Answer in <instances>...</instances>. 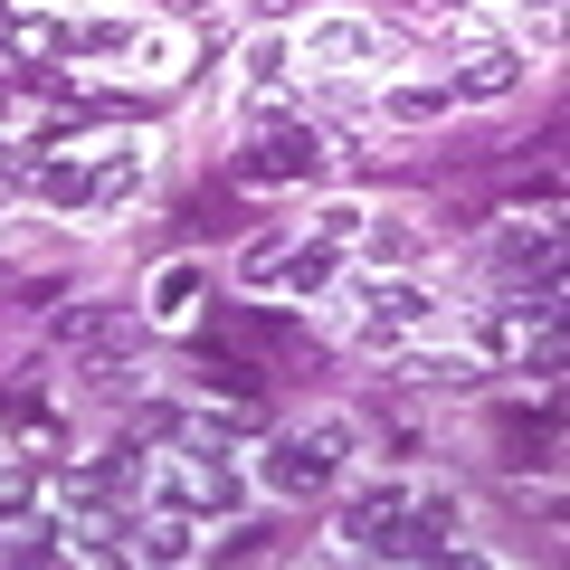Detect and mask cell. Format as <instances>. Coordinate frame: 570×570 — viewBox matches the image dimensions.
<instances>
[{"label":"cell","instance_id":"cell-8","mask_svg":"<svg viewBox=\"0 0 570 570\" xmlns=\"http://www.w3.org/2000/svg\"><path fill=\"white\" fill-rule=\"evenodd\" d=\"M400 561H466V504H456V485H419L409 494Z\"/></svg>","mask_w":570,"mask_h":570},{"label":"cell","instance_id":"cell-20","mask_svg":"<svg viewBox=\"0 0 570 570\" xmlns=\"http://www.w3.org/2000/svg\"><path fill=\"white\" fill-rule=\"evenodd\" d=\"M513 29H523L532 48H561V0H523V10H513Z\"/></svg>","mask_w":570,"mask_h":570},{"label":"cell","instance_id":"cell-6","mask_svg":"<svg viewBox=\"0 0 570 570\" xmlns=\"http://www.w3.org/2000/svg\"><path fill=\"white\" fill-rule=\"evenodd\" d=\"M409 494H419V475H381V485H362L343 513H333V542L352 551V561H400V532H409Z\"/></svg>","mask_w":570,"mask_h":570},{"label":"cell","instance_id":"cell-5","mask_svg":"<svg viewBox=\"0 0 570 570\" xmlns=\"http://www.w3.org/2000/svg\"><path fill=\"white\" fill-rule=\"evenodd\" d=\"M238 285H257V295H295V305H324L333 285H343V247L333 238H247L238 247Z\"/></svg>","mask_w":570,"mask_h":570},{"label":"cell","instance_id":"cell-4","mask_svg":"<svg viewBox=\"0 0 570 570\" xmlns=\"http://www.w3.org/2000/svg\"><path fill=\"white\" fill-rule=\"evenodd\" d=\"M333 163H343V153H333V124H314V115L257 124V134L238 142V181L247 190H305V181H324Z\"/></svg>","mask_w":570,"mask_h":570},{"label":"cell","instance_id":"cell-3","mask_svg":"<svg viewBox=\"0 0 570 570\" xmlns=\"http://www.w3.org/2000/svg\"><path fill=\"white\" fill-rule=\"evenodd\" d=\"M352 448H362V428H352L343 409H324V419H305V428H276V438L257 448V494L305 504V494H324L333 475L352 466Z\"/></svg>","mask_w":570,"mask_h":570},{"label":"cell","instance_id":"cell-12","mask_svg":"<svg viewBox=\"0 0 570 570\" xmlns=\"http://www.w3.org/2000/svg\"><path fill=\"white\" fill-rule=\"evenodd\" d=\"M371 115L381 124H409V134H419V124H438V115H456V96H448V77H371Z\"/></svg>","mask_w":570,"mask_h":570},{"label":"cell","instance_id":"cell-16","mask_svg":"<svg viewBox=\"0 0 570 570\" xmlns=\"http://www.w3.org/2000/svg\"><path fill=\"white\" fill-rule=\"evenodd\" d=\"M238 77L247 86H285L295 77V39H285V29H257V39L238 48Z\"/></svg>","mask_w":570,"mask_h":570},{"label":"cell","instance_id":"cell-10","mask_svg":"<svg viewBox=\"0 0 570 570\" xmlns=\"http://www.w3.org/2000/svg\"><path fill=\"white\" fill-rule=\"evenodd\" d=\"M86 153H96V219H124L142 200V181H153V134H105Z\"/></svg>","mask_w":570,"mask_h":570},{"label":"cell","instance_id":"cell-17","mask_svg":"<svg viewBox=\"0 0 570 570\" xmlns=\"http://www.w3.org/2000/svg\"><path fill=\"white\" fill-rule=\"evenodd\" d=\"M142 20H115V10H86L77 20V58H134Z\"/></svg>","mask_w":570,"mask_h":570},{"label":"cell","instance_id":"cell-13","mask_svg":"<svg viewBox=\"0 0 570 570\" xmlns=\"http://www.w3.org/2000/svg\"><path fill=\"white\" fill-rule=\"evenodd\" d=\"M352 247H362V266L371 276H409V266H419V219H400V209H371L362 228H352Z\"/></svg>","mask_w":570,"mask_h":570},{"label":"cell","instance_id":"cell-14","mask_svg":"<svg viewBox=\"0 0 570 570\" xmlns=\"http://www.w3.org/2000/svg\"><path fill=\"white\" fill-rule=\"evenodd\" d=\"M134 561H200V523L190 513H163V504H142L134 513Z\"/></svg>","mask_w":570,"mask_h":570},{"label":"cell","instance_id":"cell-23","mask_svg":"<svg viewBox=\"0 0 570 570\" xmlns=\"http://www.w3.org/2000/svg\"><path fill=\"white\" fill-rule=\"evenodd\" d=\"M438 10H475V0H438Z\"/></svg>","mask_w":570,"mask_h":570},{"label":"cell","instance_id":"cell-19","mask_svg":"<svg viewBox=\"0 0 570 570\" xmlns=\"http://www.w3.org/2000/svg\"><path fill=\"white\" fill-rule=\"evenodd\" d=\"M362 219H371L362 200H324V209L305 219V238H333V247H352V228H362Z\"/></svg>","mask_w":570,"mask_h":570},{"label":"cell","instance_id":"cell-9","mask_svg":"<svg viewBox=\"0 0 570 570\" xmlns=\"http://www.w3.org/2000/svg\"><path fill=\"white\" fill-rule=\"evenodd\" d=\"M485 257H494V285H561V228L551 219H504Z\"/></svg>","mask_w":570,"mask_h":570},{"label":"cell","instance_id":"cell-2","mask_svg":"<svg viewBox=\"0 0 570 570\" xmlns=\"http://www.w3.org/2000/svg\"><path fill=\"white\" fill-rule=\"evenodd\" d=\"M333 314H343V333H352L362 352H400V343H419V333H448V324H456L438 285H419V276H371V266L333 285Z\"/></svg>","mask_w":570,"mask_h":570},{"label":"cell","instance_id":"cell-7","mask_svg":"<svg viewBox=\"0 0 570 570\" xmlns=\"http://www.w3.org/2000/svg\"><path fill=\"white\" fill-rule=\"evenodd\" d=\"M295 67H305V77H381V67H390V29H381V20H352V10L305 20Z\"/></svg>","mask_w":570,"mask_h":570},{"label":"cell","instance_id":"cell-15","mask_svg":"<svg viewBox=\"0 0 570 570\" xmlns=\"http://www.w3.org/2000/svg\"><path fill=\"white\" fill-rule=\"evenodd\" d=\"M200 295H209V266H200V257H171L163 276H153V324H190Z\"/></svg>","mask_w":570,"mask_h":570},{"label":"cell","instance_id":"cell-1","mask_svg":"<svg viewBox=\"0 0 570 570\" xmlns=\"http://www.w3.org/2000/svg\"><path fill=\"white\" fill-rule=\"evenodd\" d=\"M247 494H257V475L238 466V448H153L142 456V504L163 513H190V523H238Z\"/></svg>","mask_w":570,"mask_h":570},{"label":"cell","instance_id":"cell-21","mask_svg":"<svg viewBox=\"0 0 570 570\" xmlns=\"http://www.w3.org/2000/svg\"><path fill=\"white\" fill-rule=\"evenodd\" d=\"M171 10H181V20H209V10H219V0H171Z\"/></svg>","mask_w":570,"mask_h":570},{"label":"cell","instance_id":"cell-24","mask_svg":"<svg viewBox=\"0 0 570 570\" xmlns=\"http://www.w3.org/2000/svg\"><path fill=\"white\" fill-rule=\"evenodd\" d=\"M0 124H10V86H0Z\"/></svg>","mask_w":570,"mask_h":570},{"label":"cell","instance_id":"cell-18","mask_svg":"<svg viewBox=\"0 0 570 570\" xmlns=\"http://www.w3.org/2000/svg\"><path fill=\"white\" fill-rule=\"evenodd\" d=\"M124 67H134V77H153V86H163V77H181V39H171V29H142Z\"/></svg>","mask_w":570,"mask_h":570},{"label":"cell","instance_id":"cell-11","mask_svg":"<svg viewBox=\"0 0 570 570\" xmlns=\"http://www.w3.org/2000/svg\"><path fill=\"white\" fill-rule=\"evenodd\" d=\"M523 77H532V58H523V48H504V39H475L466 58H456L448 96H456V105H504Z\"/></svg>","mask_w":570,"mask_h":570},{"label":"cell","instance_id":"cell-22","mask_svg":"<svg viewBox=\"0 0 570 570\" xmlns=\"http://www.w3.org/2000/svg\"><path fill=\"white\" fill-rule=\"evenodd\" d=\"M247 10H257V20H285V10H295V0H247Z\"/></svg>","mask_w":570,"mask_h":570}]
</instances>
